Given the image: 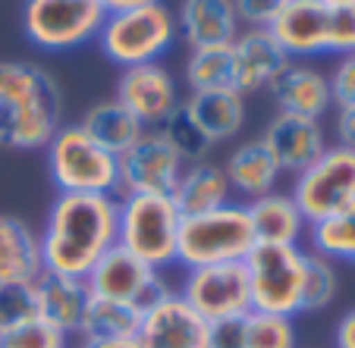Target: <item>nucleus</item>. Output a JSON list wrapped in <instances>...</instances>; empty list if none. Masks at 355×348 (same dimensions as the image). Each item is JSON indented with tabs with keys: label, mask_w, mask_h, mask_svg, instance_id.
I'll return each instance as SVG.
<instances>
[{
	"label": "nucleus",
	"mask_w": 355,
	"mask_h": 348,
	"mask_svg": "<svg viewBox=\"0 0 355 348\" xmlns=\"http://www.w3.org/2000/svg\"><path fill=\"white\" fill-rule=\"evenodd\" d=\"M47 273L85 280L116 245V198L110 194H57L38 235Z\"/></svg>",
	"instance_id": "nucleus-1"
},
{
	"label": "nucleus",
	"mask_w": 355,
	"mask_h": 348,
	"mask_svg": "<svg viewBox=\"0 0 355 348\" xmlns=\"http://www.w3.org/2000/svg\"><path fill=\"white\" fill-rule=\"evenodd\" d=\"M60 129V91L44 69L0 60V145L47 147Z\"/></svg>",
	"instance_id": "nucleus-2"
},
{
	"label": "nucleus",
	"mask_w": 355,
	"mask_h": 348,
	"mask_svg": "<svg viewBox=\"0 0 355 348\" xmlns=\"http://www.w3.org/2000/svg\"><path fill=\"white\" fill-rule=\"evenodd\" d=\"M258 245L245 204H220L205 214L182 217L176 264L186 270L214 267V264H242Z\"/></svg>",
	"instance_id": "nucleus-3"
},
{
	"label": "nucleus",
	"mask_w": 355,
	"mask_h": 348,
	"mask_svg": "<svg viewBox=\"0 0 355 348\" xmlns=\"http://www.w3.org/2000/svg\"><path fill=\"white\" fill-rule=\"evenodd\" d=\"M182 214L170 194H123L116 201V245L151 270L176 264Z\"/></svg>",
	"instance_id": "nucleus-4"
},
{
	"label": "nucleus",
	"mask_w": 355,
	"mask_h": 348,
	"mask_svg": "<svg viewBox=\"0 0 355 348\" xmlns=\"http://www.w3.org/2000/svg\"><path fill=\"white\" fill-rule=\"evenodd\" d=\"M51 182L60 194H110L120 192V161L104 151L79 122L60 126L47 145Z\"/></svg>",
	"instance_id": "nucleus-5"
},
{
	"label": "nucleus",
	"mask_w": 355,
	"mask_h": 348,
	"mask_svg": "<svg viewBox=\"0 0 355 348\" xmlns=\"http://www.w3.org/2000/svg\"><path fill=\"white\" fill-rule=\"evenodd\" d=\"M242 267H245L248 276L252 311L280 317L302 314V286H305L309 251H302L299 245L258 241L242 261Z\"/></svg>",
	"instance_id": "nucleus-6"
},
{
	"label": "nucleus",
	"mask_w": 355,
	"mask_h": 348,
	"mask_svg": "<svg viewBox=\"0 0 355 348\" xmlns=\"http://www.w3.org/2000/svg\"><path fill=\"white\" fill-rule=\"evenodd\" d=\"M176 38V19L161 0L126 13H107L98 32V44L110 63L129 69L141 63H157Z\"/></svg>",
	"instance_id": "nucleus-7"
},
{
	"label": "nucleus",
	"mask_w": 355,
	"mask_h": 348,
	"mask_svg": "<svg viewBox=\"0 0 355 348\" xmlns=\"http://www.w3.org/2000/svg\"><path fill=\"white\" fill-rule=\"evenodd\" d=\"M293 201L305 223H318L355 204V151L343 145H327L315 163L295 173Z\"/></svg>",
	"instance_id": "nucleus-8"
},
{
	"label": "nucleus",
	"mask_w": 355,
	"mask_h": 348,
	"mask_svg": "<svg viewBox=\"0 0 355 348\" xmlns=\"http://www.w3.org/2000/svg\"><path fill=\"white\" fill-rule=\"evenodd\" d=\"M104 19L98 0H26V35L44 51H73L98 38Z\"/></svg>",
	"instance_id": "nucleus-9"
},
{
	"label": "nucleus",
	"mask_w": 355,
	"mask_h": 348,
	"mask_svg": "<svg viewBox=\"0 0 355 348\" xmlns=\"http://www.w3.org/2000/svg\"><path fill=\"white\" fill-rule=\"evenodd\" d=\"M180 295L208 323L239 320L252 311L248 276L242 264H214V267L186 270Z\"/></svg>",
	"instance_id": "nucleus-10"
},
{
	"label": "nucleus",
	"mask_w": 355,
	"mask_h": 348,
	"mask_svg": "<svg viewBox=\"0 0 355 348\" xmlns=\"http://www.w3.org/2000/svg\"><path fill=\"white\" fill-rule=\"evenodd\" d=\"M85 286L94 298H116V302H132L141 311L155 304L161 295L170 292V286L161 280L157 270L141 264L135 255H129L123 245H114L101 257L85 276Z\"/></svg>",
	"instance_id": "nucleus-11"
},
{
	"label": "nucleus",
	"mask_w": 355,
	"mask_h": 348,
	"mask_svg": "<svg viewBox=\"0 0 355 348\" xmlns=\"http://www.w3.org/2000/svg\"><path fill=\"white\" fill-rule=\"evenodd\" d=\"M120 192L123 194H173L186 163L164 141L157 129H145L132 147L120 157Z\"/></svg>",
	"instance_id": "nucleus-12"
},
{
	"label": "nucleus",
	"mask_w": 355,
	"mask_h": 348,
	"mask_svg": "<svg viewBox=\"0 0 355 348\" xmlns=\"http://www.w3.org/2000/svg\"><path fill=\"white\" fill-rule=\"evenodd\" d=\"M135 339L141 348H211V323L192 311L180 292L170 289L141 311Z\"/></svg>",
	"instance_id": "nucleus-13"
},
{
	"label": "nucleus",
	"mask_w": 355,
	"mask_h": 348,
	"mask_svg": "<svg viewBox=\"0 0 355 348\" xmlns=\"http://www.w3.org/2000/svg\"><path fill=\"white\" fill-rule=\"evenodd\" d=\"M116 101L145 129H157L180 107V94H176L173 75L161 63H141V66L123 69L116 82Z\"/></svg>",
	"instance_id": "nucleus-14"
},
{
	"label": "nucleus",
	"mask_w": 355,
	"mask_h": 348,
	"mask_svg": "<svg viewBox=\"0 0 355 348\" xmlns=\"http://www.w3.org/2000/svg\"><path fill=\"white\" fill-rule=\"evenodd\" d=\"M261 145L270 151L280 173H302L327 151V135L321 120H305V116L277 113L270 126L264 129Z\"/></svg>",
	"instance_id": "nucleus-15"
},
{
	"label": "nucleus",
	"mask_w": 355,
	"mask_h": 348,
	"mask_svg": "<svg viewBox=\"0 0 355 348\" xmlns=\"http://www.w3.org/2000/svg\"><path fill=\"white\" fill-rule=\"evenodd\" d=\"M327 13L321 0H286L268 32L286 51V57H315L327 54Z\"/></svg>",
	"instance_id": "nucleus-16"
},
{
	"label": "nucleus",
	"mask_w": 355,
	"mask_h": 348,
	"mask_svg": "<svg viewBox=\"0 0 355 348\" xmlns=\"http://www.w3.org/2000/svg\"><path fill=\"white\" fill-rule=\"evenodd\" d=\"M270 98L277 104V113L305 116V120H321L330 110V82L324 73L302 63H289L280 75L268 85Z\"/></svg>",
	"instance_id": "nucleus-17"
},
{
	"label": "nucleus",
	"mask_w": 355,
	"mask_h": 348,
	"mask_svg": "<svg viewBox=\"0 0 355 348\" xmlns=\"http://www.w3.org/2000/svg\"><path fill=\"white\" fill-rule=\"evenodd\" d=\"M236 73H239V94H252L268 88L283 69L289 66V57L268 28H245L233 41Z\"/></svg>",
	"instance_id": "nucleus-18"
},
{
	"label": "nucleus",
	"mask_w": 355,
	"mask_h": 348,
	"mask_svg": "<svg viewBox=\"0 0 355 348\" xmlns=\"http://www.w3.org/2000/svg\"><path fill=\"white\" fill-rule=\"evenodd\" d=\"M35 292H38V320L51 323L67 336H79L82 317H85L88 298H92L85 280H73V276L44 270L35 280Z\"/></svg>",
	"instance_id": "nucleus-19"
},
{
	"label": "nucleus",
	"mask_w": 355,
	"mask_h": 348,
	"mask_svg": "<svg viewBox=\"0 0 355 348\" xmlns=\"http://www.w3.org/2000/svg\"><path fill=\"white\" fill-rule=\"evenodd\" d=\"M176 28L192 44V51L211 44H233L239 35V16L233 0H182Z\"/></svg>",
	"instance_id": "nucleus-20"
},
{
	"label": "nucleus",
	"mask_w": 355,
	"mask_h": 348,
	"mask_svg": "<svg viewBox=\"0 0 355 348\" xmlns=\"http://www.w3.org/2000/svg\"><path fill=\"white\" fill-rule=\"evenodd\" d=\"M245 210L252 229H255V239L268 241V245H299L302 235L309 232V223H305L302 210L295 208L293 194L268 192L261 198H252Z\"/></svg>",
	"instance_id": "nucleus-21"
},
{
	"label": "nucleus",
	"mask_w": 355,
	"mask_h": 348,
	"mask_svg": "<svg viewBox=\"0 0 355 348\" xmlns=\"http://www.w3.org/2000/svg\"><path fill=\"white\" fill-rule=\"evenodd\" d=\"M41 273L38 232L19 217L0 214V282H32Z\"/></svg>",
	"instance_id": "nucleus-22"
},
{
	"label": "nucleus",
	"mask_w": 355,
	"mask_h": 348,
	"mask_svg": "<svg viewBox=\"0 0 355 348\" xmlns=\"http://www.w3.org/2000/svg\"><path fill=\"white\" fill-rule=\"evenodd\" d=\"M182 107L211 138V145L233 138L245 126V94L239 91H192Z\"/></svg>",
	"instance_id": "nucleus-23"
},
{
	"label": "nucleus",
	"mask_w": 355,
	"mask_h": 348,
	"mask_svg": "<svg viewBox=\"0 0 355 348\" xmlns=\"http://www.w3.org/2000/svg\"><path fill=\"white\" fill-rule=\"evenodd\" d=\"M223 173L230 179V188H236L239 194H248V198H261V194L274 192L277 179H280V167H277L268 147L261 145V138L236 145L227 157Z\"/></svg>",
	"instance_id": "nucleus-24"
},
{
	"label": "nucleus",
	"mask_w": 355,
	"mask_h": 348,
	"mask_svg": "<svg viewBox=\"0 0 355 348\" xmlns=\"http://www.w3.org/2000/svg\"><path fill=\"white\" fill-rule=\"evenodd\" d=\"M170 198L182 217L205 214V210H214L230 201V179L214 163H186Z\"/></svg>",
	"instance_id": "nucleus-25"
},
{
	"label": "nucleus",
	"mask_w": 355,
	"mask_h": 348,
	"mask_svg": "<svg viewBox=\"0 0 355 348\" xmlns=\"http://www.w3.org/2000/svg\"><path fill=\"white\" fill-rule=\"evenodd\" d=\"M141 308L132 302H116V298H88L85 317L79 327V342H107V339H126L139 333Z\"/></svg>",
	"instance_id": "nucleus-26"
},
{
	"label": "nucleus",
	"mask_w": 355,
	"mask_h": 348,
	"mask_svg": "<svg viewBox=\"0 0 355 348\" xmlns=\"http://www.w3.org/2000/svg\"><path fill=\"white\" fill-rule=\"evenodd\" d=\"M79 126L85 129L104 151H110V154H116V157H120L126 147H132L135 141L141 138V132H145V126H141L116 98L114 101L94 104L79 120Z\"/></svg>",
	"instance_id": "nucleus-27"
},
{
	"label": "nucleus",
	"mask_w": 355,
	"mask_h": 348,
	"mask_svg": "<svg viewBox=\"0 0 355 348\" xmlns=\"http://www.w3.org/2000/svg\"><path fill=\"white\" fill-rule=\"evenodd\" d=\"M186 82L192 91H239L233 44L195 47L186 63Z\"/></svg>",
	"instance_id": "nucleus-28"
},
{
	"label": "nucleus",
	"mask_w": 355,
	"mask_h": 348,
	"mask_svg": "<svg viewBox=\"0 0 355 348\" xmlns=\"http://www.w3.org/2000/svg\"><path fill=\"white\" fill-rule=\"evenodd\" d=\"M311 251L327 261H346L355 264V204H349L346 210L318 220L309 226Z\"/></svg>",
	"instance_id": "nucleus-29"
},
{
	"label": "nucleus",
	"mask_w": 355,
	"mask_h": 348,
	"mask_svg": "<svg viewBox=\"0 0 355 348\" xmlns=\"http://www.w3.org/2000/svg\"><path fill=\"white\" fill-rule=\"evenodd\" d=\"M242 348H299L293 317L248 311L242 317Z\"/></svg>",
	"instance_id": "nucleus-30"
},
{
	"label": "nucleus",
	"mask_w": 355,
	"mask_h": 348,
	"mask_svg": "<svg viewBox=\"0 0 355 348\" xmlns=\"http://www.w3.org/2000/svg\"><path fill=\"white\" fill-rule=\"evenodd\" d=\"M157 132H161L164 141L173 147L176 154H180L182 163H201V161H205V154L214 147L208 135L195 126V120L186 113V107H182V104L161 122V126H157Z\"/></svg>",
	"instance_id": "nucleus-31"
},
{
	"label": "nucleus",
	"mask_w": 355,
	"mask_h": 348,
	"mask_svg": "<svg viewBox=\"0 0 355 348\" xmlns=\"http://www.w3.org/2000/svg\"><path fill=\"white\" fill-rule=\"evenodd\" d=\"M336 298V270L334 261L309 251V267H305V286H302V314L324 311Z\"/></svg>",
	"instance_id": "nucleus-32"
},
{
	"label": "nucleus",
	"mask_w": 355,
	"mask_h": 348,
	"mask_svg": "<svg viewBox=\"0 0 355 348\" xmlns=\"http://www.w3.org/2000/svg\"><path fill=\"white\" fill-rule=\"evenodd\" d=\"M38 320V292L32 282H0V333Z\"/></svg>",
	"instance_id": "nucleus-33"
},
{
	"label": "nucleus",
	"mask_w": 355,
	"mask_h": 348,
	"mask_svg": "<svg viewBox=\"0 0 355 348\" xmlns=\"http://www.w3.org/2000/svg\"><path fill=\"white\" fill-rule=\"evenodd\" d=\"M0 348H69V336L44 320H32L0 333Z\"/></svg>",
	"instance_id": "nucleus-34"
},
{
	"label": "nucleus",
	"mask_w": 355,
	"mask_h": 348,
	"mask_svg": "<svg viewBox=\"0 0 355 348\" xmlns=\"http://www.w3.org/2000/svg\"><path fill=\"white\" fill-rule=\"evenodd\" d=\"M327 54H355V7H334L327 13Z\"/></svg>",
	"instance_id": "nucleus-35"
},
{
	"label": "nucleus",
	"mask_w": 355,
	"mask_h": 348,
	"mask_svg": "<svg viewBox=\"0 0 355 348\" xmlns=\"http://www.w3.org/2000/svg\"><path fill=\"white\" fill-rule=\"evenodd\" d=\"M330 98L336 107H355V54L340 57L334 75H330Z\"/></svg>",
	"instance_id": "nucleus-36"
},
{
	"label": "nucleus",
	"mask_w": 355,
	"mask_h": 348,
	"mask_svg": "<svg viewBox=\"0 0 355 348\" xmlns=\"http://www.w3.org/2000/svg\"><path fill=\"white\" fill-rule=\"evenodd\" d=\"M286 0H233L239 22H245L248 28H268L274 22V16L280 13V7Z\"/></svg>",
	"instance_id": "nucleus-37"
},
{
	"label": "nucleus",
	"mask_w": 355,
	"mask_h": 348,
	"mask_svg": "<svg viewBox=\"0 0 355 348\" xmlns=\"http://www.w3.org/2000/svg\"><path fill=\"white\" fill-rule=\"evenodd\" d=\"M211 348H242V317L211 323Z\"/></svg>",
	"instance_id": "nucleus-38"
},
{
	"label": "nucleus",
	"mask_w": 355,
	"mask_h": 348,
	"mask_svg": "<svg viewBox=\"0 0 355 348\" xmlns=\"http://www.w3.org/2000/svg\"><path fill=\"white\" fill-rule=\"evenodd\" d=\"M336 145L355 151V107L336 110Z\"/></svg>",
	"instance_id": "nucleus-39"
},
{
	"label": "nucleus",
	"mask_w": 355,
	"mask_h": 348,
	"mask_svg": "<svg viewBox=\"0 0 355 348\" xmlns=\"http://www.w3.org/2000/svg\"><path fill=\"white\" fill-rule=\"evenodd\" d=\"M336 348H355V308L346 311L336 323V333H334Z\"/></svg>",
	"instance_id": "nucleus-40"
},
{
	"label": "nucleus",
	"mask_w": 355,
	"mask_h": 348,
	"mask_svg": "<svg viewBox=\"0 0 355 348\" xmlns=\"http://www.w3.org/2000/svg\"><path fill=\"white\" fill-rule=\"evenodd\" d=\"M104 13H126V10L135 7H148V3H157V0H98Z\"/></svg>",
	"instance_id": "nucleus-41"
},
{
	"label": "nucleus",
	"mask_w": 355,
	"mask_h": 348,
	"mask_svg": "<svg viewBox=\"0 0 355 348\" xmlns=\"http://www.w3.org/2000/svg\"><path fill=\"white\" fill-rule=\"evenodd\" d=\"M79 348H141V342L135 336H126V339H107V342H88V345Z\"/></svg>",
	"instance_id": "nucleus-42"
},
{
	"label": "nucleus",
	"mask_w": 355,
	"mask_h": 348,
	"mask_svg": "<svg viewBox=\"0 0 355 348\" xmlns=\"http://www.w3.org/2000/svg\"><path fill=\"white\" fill-rule=\"evenodd\" d=\"M321 3L324 7H330V10L334 7H355V0H321Z\"/></svg>",
	"instance_id": "nucleus-43"
}]
</instances>
